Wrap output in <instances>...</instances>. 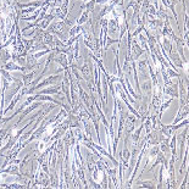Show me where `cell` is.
<instances>
[{"label": "cell", "instance_id": "obj_10", "mask_svg": "<svg viewBox=\"0 0 189 189\" xmlns=\"http://www.w3.org/2000/svg\"><path fill=\"white\" fill-rule=\"evenodd\" d=\"M164 181H166V180H165V167L162 165L161 168H160V173H159V185H157V188H161L164 185Z\"/></svg>", "mask_w": 189, "mask_h": 189}, {"label": "cell", "instance_id": "obj_12", "mask_svg": "<svg viewBox=\"0 0 189 189\" xmlns=\"http://www.w3.org/2000/svg\"><path fill=\"white\" fill-rule=\"evenodd\" d=\"M35 73H37V71H32L31 73L25 75V76H23V84H29V83H31L32 79H33V77L35 76Z\"/></svg>", "mask_w": 189, "mask_h": 189}, {"label": "cell", "instance_id": "obj_21", "mask_svg": "<svg viewBox=\"0 0 189 189\" xmlns=\"http://www.w3.org/2000/svg\"><path fill=\"white\" fill-rule=\"evenodd\" d=\"M51 187H59V182H57V177H56V173L54 172L51 175Z\"/></svg>", "mask_w": 189, "mask_h": 189}, {"label": "cell", "instance_id": "obj_4", "mask_svg": "<svg viewBox=\"0 0 189 189\" xmlns=\"http://www.w3.org/2000/svg\"><path fill=\"white\" fill-rule=\"evenodd\" d=\"M160 131H161V133H162L165 137H168V138H171V137L176 133V129H175V126H173V125L164 126V125L160 123Z\"/></svg>", "mask_w": 189, "mask_h": 189}, {"label": "cell", "instance_id": "obj_19", "mask_svg": "<svg viewBox=\"0 0 189 189\" xmlns=\"http://www.w3.org/2000/svg\"><path fill=\"white\" fill-rule=\"evenodd\" d=\"M1 75L5 77V79H6L7 82H9V81H10V82H15V81H16V79H15L14 77H11V76H10V75H9L6 71H4V70H1Z\"/></svg>", "mask_w": 189, "mask_h": 189}, {"label": "cell", "instance_id": "obj_17", "mask_svg": "<svg viewBox=\"0 0 189 189\" xmlns=\"http://www.w3.org/2000/svg\"><path fill=\"white\" fill-rule=\"evenodd\" d=\"M87 20H88V11H87V10H85V11L82 14V16H81V18H79L78 20V21H77V23L79 25V26H82L83 23H85L87 22Z\"/></svg>", "mask_w": 189, "mask_h": 189}, {"label": "cell", "instance_id": "obj_13", "mask_svg": "<svg viewBox=\"0 0 189 189\" xmlns=\"http://www.w3.org/2000/svg\"><path fill=\"white\" fill-rule=\"evenodd\" d=\"M137 185L139 188H154L155 184L153 181H145V182H137Z\"/></svg>", "mask_w": 189, "mask_h": 189}, {"label": "cell", "instance_id": "obj_5", "mask_svg": "<svg viewBox=\"0 0 189 189\" xmlns=\"http://www.w3.org/2000/svg\"><path fill=\"white\" fill-rule=\"evenodd\" d=\"M5 68L7 70V71H16V70H21V71L26 72V67H20V66L16 65V62H14V61L6 62V64H5Z\"/></svg>", "mask_w": 189, "mask_h": 189}, {"label": "cell", "instance_id": "obj_11", "mask_svg": "<svg viewBox=\"0 0 189 189\" xmlns=\"http://www.w3.org/2000/svg\"><path fill=\"white\" fill-rule=\"evenodd\" d=\"M172 100H173V99L171 98V99H170V100H167L166 103H164L162 105H160V107H161V109H160V112H159V115H157V117H159V118H161V116H162V114H164V111L166 110V109H167L168 106H170V105H171V103H172Z\"/></svg>", "mask_w": 189, "mask_h": 189}, {"label": "cell", "instance_id": "obj_8", "mask_svg": "<svg viewBox=\"0 0 189 189\" xmlns=\"http://www.w3.org/2000/svg\"><path fill=\"white\" fill-rule=\"evenodd\" d=\"M53 18H55V15H54V14H50V15L45 16V17H44V20H43V22L41 23V28H42V29H45V28L49 26V23L51 22V20H53Z\"/></svg>", "mask_w": 189, "mask_h": 189}, {"label": "cell", "instance_id": "obj_6", "mask_svg": "<svg viewBox=\"0 0 189 189\" xmlns=\"http://www.w3.org/2000/svg\"><path fill=\"white\" fill-rule=\"evenodd\" d=\"M55 60L59 62V64H61L64 66V68L66 70V71H68V62H67V56L64 54H60V55H57Z\"/></svg>", "mask_w": 189, "mask_h": 189}, {"label": "cell", "instance_id": "obj_7", "mask_svg": "<svg viewBox=\"0 0 189 189\" xmlns=\"http://www.w3.org/2000/svg\"><path fill=\"white\" fill-rule=\"evenodd\" d=\"M129 49H131V51L133 53V59H138L139 56L143 54V49H140V46H139L135 42L133 43V46L129 48Z\"/></svg>", "mask_w": 189, "mask_h": 189}, {"label": "cell", "instance_id": "obj_18", "mask_svg": "<svg viewBox=\"0 0 189 189\" xmlns=\"http://www.w3.org/2000/svg\"><path fill=\"white\" fill-rule=\"evenodd\" d=\"M142 88L144 89L148 94H150V92H151V83L150 82H144L143 85H142Z\"/></svg>", "mask_w": 189, "mask_h": 189}, {"label": "cell", "instance_id": "obj_9", "mask_svg": "<svg viewBox=\"0 0 189 189\" xmlns=\"http://www.w3.org/2000/svg\"><path fill=\"white\" fill-rule=\"evenodd\" d=\"M176 142H177V137L176 133L171 137V142H168V146H170V150L172 155H176Z\"/></svg>", "mask_w": 189, "mask_h": 189}, {"label": "cell", "instance_id": "obj_22", "mask_svg": "<svg viewBox=\"0 0 189 189\" xmlns=\"http://www.w3.org/2000/svg\"><path fill=\"white\" fill-rule=\"evenodd\" d=\"M187 181H188V172H185V178H184V181H183L181 188H185L187 187Z\"/></svg>", "mask_w": 189, "mask_h": 189}, {"label": "cell", "instance_id": "obj_14", "mask_svg": "<svg viewBox=\"0 0 189 189\" xmlns=\"http://www.w3.org/2000/svg\"><path fill=\"white\" fill-rule=\"evenodd\" d=\"M38 94H59V88L57 87L48 88V89H44V91H42V92H39Z\"/></svg>", "mask_w": 189, "mask_h": 189}, {"label": "cell", "instance_id": "obj_16", "mask_svg": "<svg viewBox=\"0 0 189 189\" xmlns=\"http://www.w3.org/2000/svg\"><path fill=\"white\" fill-rule=\"evenodd\" d=\"M81 29H82V26H79V25H77V26H75V27H72L71 28V31H70V37L71 38H73L77 33H79L81 32Z\"/></svg>", "mask_w": 189, "mask_h": 189}, {"label": "cell", "instance_id": "obj_1", "mask_svg": "<svg viewBox=\"0 0 189 189\" xmlns=\"http://www.w3.org/2000/svg\"><path fill=\"white\" fill-rule=\"evenodd\" d=\"M164 93H165V95H170L172 99L178 98V85L176 83H170V84L165 85Z\"/></svg>", "mask_w": 189, "mask_h": 189}, {"label": "cell", "instance_id": "obj_3", "mask_svg": "<svg viewBox=\"0 0 189 189\" xmlns=\"http://www.w3.org/2000/svg\"><path fill=\"white\" fill-rule=\"evenodd\" d=\"M41 105H42V103H41V101H37V103H33V104H32L31 106H29L28 109H25V110L22 111V115H21V117H20V120L17 121V123H16V125L18 126L20 123H21V122L23 121V118H25V117H26V116H27L29 112H32L33 110H35V109H37L38 106H41Z\"/></svg>", "mask_w": 189, "mask_h": 189}, {"label": "cell", "instance_id": "obj_20", "mask_svg": "<svg viewBox=\"0 0 189 189\" xmlns=\"http://www.w3.org/2000/svg\"><path fill=\"white\" fill-rule=\"evenodd\" d=\"M95 3H96V0H91L88 4H87V11L88 12H92L93 10H94V5H95Z\"/></svg>", "mask_w": 189, "mask_h": 189}, {"label": "cell", "instance_id": "obj_23", "mask_svg": "<svg viewBox=\"0 0 189 189\" xmlns=\"http://www.w3.org/2000/svg\"><path fill=\"white\" fill-rule=\"evenodd\" d=\"M109 0H96V3H99V4H103V3H107Z\"/></svg>", "mask_w": 189, "mask_h": 189}, {"label": "cell", "instance_id": "obj_15", "mask_svg": "<svg viewBox=\"0 0 189 189\" xmlns=\"http://www.w3.org/2000/svg\"><path fill=\"white\" fill-rule=\"evenodd\" d=\"M184 149H185V155L183 154V156H184V157H183V162H182V166H181V170H180L181 175H182V173L184 172V168H185V164H187V160H188V146L185 145V148H184Z\"/></svg>", "mask_w": 189, "mask_h": 189}, {"label": "cell", "instance_id": "obj_2", "mask_svg": "<svg viewBox=\"0 0 189 189\" xmlns=\"http://www.w3.org/2000/svg\"><path fill=\"white\" fill-rule=\"evenodd\" d=\"M187 116H188V104H185V105H181L180 110H178V114H177L176 118L173 120L172 125H176V123H178L180 121L184 120V118H185Z\"/></svg>", "mask_w": 189, "mask_h": 189}]
</instances>
